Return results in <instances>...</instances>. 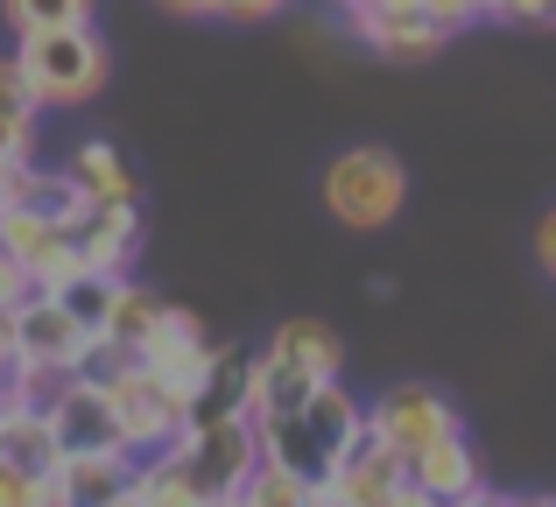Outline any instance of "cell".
Wrapping results in <instances>:
<instances>
[{
	"label": "cell",
	"mask_w": 556,
	"mask_h": 507,
	"mask_svg": "<svg viewBox=\"0 0 556 507\" xmlns=\"http://www.w3.org/2000/svg\"><path fill=\"white\" fill-rule=\"evenodd\" d=\"M14 64H22L28 92H36V106H85V99H99V85H106V42H99V28H56V36H22L14 42Z\"/></svg>",
	"instance_id": "6da1fadb"
},
{
	"label": "cell",
	"mask_w": 556,
	"mask_h": 507,
	"mask_svg": "<svg viewBox=\"0 0 556 507\" xmlns=\"http://www.w3.org/2000/svg\"><path fill=\"white\" fill-rule=\"evenodd\" d=\"M402 205H408L402 155L359 141V149H345V155H331V163H325V212L339 226H353V233H380Z\"/></svg>",
	"instance_id": "7a4b0ae2"
},
{
	"label": "cell",
	"mask_w": 556,
	"mask_h": 507,
	"mask_svg": "<svg viewBox=\"0 0 556 507\" xmlns=\"http://www.w3.org/2000/svg\"><path fill=\"white\" fill-rule=\"evenodd\" d=\"M106 388V402H113V416H121V438H127V458H163V452H177V444L190 438V402L177 395L169 381H155L141 359H127L113 381H99Z\"/></svg>",
	"instance_id": "3957f363"
},
{
	"label": "cell",
	"mask_w": 556,
	"mask_h": 507,
	"mask_svg": "<svg viewBox=\"0 0 556 507\" xmlns=\"http://www.w3.org/2000/svg\"><path fill=\"white\" fill-rule=\"evenodd\" d=\"M177 458H184L190 480L204 486V500L226 507L247 486V472L261 466V430H254V416H212V423H190Z\"/></svg>",
	"instance_id": "277c9868"
},
{
	"label": "cell",
	"mask_w": 556,
	"mask_h": 507,
	"mask_svg": "<svg viewBox=\"0 0 556 507\" xmlns=\"http://www.w3.org/2000/svg\"><path fill=\"white\" fill-rule=\"evenodd\" d=\"M451 430H465L458 409H451L437 388H422V381H402L380 402H367V438L380 444V452H394L402 466H416V458L430 452L437 438H451Z\"/></svg>",
	"instance_id": "5b68a950"
},
{
	"label": "cell",
	"mask_w": 556,
	"mask_h": 507,
	"mask_svg": "<svg viewBox=\"0 0 556 507\" xmlns=\"http://www.w3.org/2000/svg\"><path fill=\"white\" fill-rule=\"evenodd\" d=\"M0 254L28 275V289H36V296H56L71 275H85L71 226L50 219V212H36V205H8V212H0Z\"/></svg>",
	"instance_id": "8992f818"
},
{
	"label": "cell",
	"mask_w": 556,
	"mask_h": 507,
	"mask_svg": "<svg viewBox=\"0 0 556 507\" xmlns=\"http://www.w3.org/2000/svg\"><path fill=\"white\" fill-rule=\"evenodd\" d=\"M212 359H218V345L204 339V325L190 310H177L169 303V317L155 325V339L141 345V367L155 373V381H169L184 402H198V388H204V373H212Z\"/></svg>",
	"instance_id": "52a82bcc"
},
{
	"label": "cell",
	"mask_w": 556,
	"mask_h": 507,
	"mask_svg": "<svg viewBox=\"0 0 556 507\" xmlns=\"http://www.w3.org/2000/svg\"><path fill=\"white\" fill-rule=\"evenodd\" d=\"M50 430H56V444H64V458H127L121 416H113V402H106L99 381H71V395L50 409Z\"/></svg>",
	"instance_id": "ba28073f"
},
{
	"label": "cell",
	"mask_w": 556,
	"mask_h": 507,
	"mask_svg": "<svg viewBox=\"0 0 556 507\" xmlns=\"http://www.w3.org/2000/svg\"><path fill=\"white\" fill-rule=\"evenodd\" d=\"M85 345H92V331L56 296H28L22 310H14V359H22V367H71L78 373Z\"/></svg>",
	"instance_id": "9c48e42d"
},
{
	"label": "cell",
	"mask_w": 556,
	"mask_h": 507,
	"mask_svg": "<svg viewBox=\"0 0 556 507\" xmlns=\"http://www.w3.org/2000/svg\"><path fill=\"white\" fill-rule=\"evenodd\" d=\"M408 486V466L394 452H380V444L367 438L353 458H339V472H331L325 486H317L311 507H388L394 494Z\"/></svg>",
	"instance_id": "30bf717a"
},
{
	"label": "cell",
	"mask_w": 556,
	"mask_h": 507,
	"mask_svg": "<svg viewBox=\"0 0 556 507\" xmlns=\"http://www.w3.org/2000/svg\"><path fill=\"white\" fill-rule=\"evenodd\" d=\"M71 240H78V261L92 275L127 282V261L141 248V212L135 205H85L78 219H71Z\"/></svg>",
	"instance_id": "8fae6325"
},
{
	"label": "cell",
	"mask_w": 556,
	"mask_h": 507,
	"mask_svg": "<svg viewBox=\"0 0 556 507\" xmlns=\"http://www.w3.org/2000/svg\"><path fill=\"white\" fill-rule=\"evenodd\" d=\"M408 480H416L437 507H465V500L486 494V472H479V452H472V438H465V430L437 438L430 452H422L416 466H408Z\"/></svg>",
	"instance_id": "7c38bea8"
},
{
	"label": "cell",
	"mask_w": 556,
	"mask_h": 507,
	"mask_svg": "<svg viewBox=\"0 0 556 507\" xmlns=\"http://www.w3.org/2000/svg\"><path fill=\"white\" fill-rule=\"evenodd\" d=\"M303 430H311L317 458L339 472V458H353L359 444H367V402H359L345 381H331V388H317V395L303 402Z\"/></svg>",
	"instance_id": "4fadbf2b"
},
{
	"label": "cell",
	"mask_w": 556,
	"mask_h": 507,
	"mask_svg": "<svg viewBox=\"0 0 556 507\" xmlns=\"http://www.w3.org/2000/svg\"><path fill=\"white\" fill-rule=\"evenodd\" d=\"M261 353H268L275 367H289L296 381H311V388H331V381H339V367H345L339 331L317 325V317H289V325H275V339L261 345Z\"/></svg>",
	"instance_id": "5bb4252c"
},
{
	"label": "cell",
	"mask_w": 556,
	"mask_h": 507,
	"mask_svg": "<svg viewBox=\"0 0 556 507\" xmlns=\"http://www.w3.org/2000/svg\"><path fill=\"white\" fill-rule=\"evenodd\" d=\"M64 183L85 198V205H141V183L127 169V155L113 141H78L64 163Z\"/></svg>",
	"instance_id": "9a60e30c"
},
{
	"label": "cell",
	"mask_w": 556,
	"mask_h": 507,
	"mask_svg": "<svg viewBox=\"0 0 556 507\" xmlns=\"http://www.w3.org/2000/svg\"><path fill=\"white\" fill-rule=\"evenodd\" d=\"M367 50H380V56H394V64H422V56H437L451 42V28L437 22L430 8H394V14H374V22H359L353 28Z\"/></svg>",
	"instance_id": "2e32d148"
},
{
	"label": "cell",
	"mask_w": 556,
	"mask_h": 507,
	"mask_svg": "<svg viewBox=\"0 0 556 507\" xmlns=\"http://www.w3.org/2000/svg\"><path fill=\"white\" fill-rule=\"evenodd\" d=\"M50 486L64 507H113L135 486V458H64L50 472Z\"/></svg>",
	"instance_id": "e0dca14e"
},
{
	"label": "cell",
	"mask_w": 556,
	"mask_h": 507,
	"mask_svg": "<svg viewBox=\"0 0 556 507\" xmlns=\"http://www.w3.org/2000/svg\"><path fill=\"white\" fill-rule=\"evenodd\" d=\"M254 402V353L247 345H218L212 373H204L198 402H190V423H212V416H247Z\"/></svg>",
	"instance_id": "ac0fdd59"
},
{
	"label": "cell",
	"mask_w": 556,
	"mask_h": 507,
	"mask_svg": "<svg viewBox=\"0 0 556 507\" xmlns=\"http://www.w3.org/2000/svg\"><path fill=\"white\" fill-rule=\"evenodd\" d=\"M0 458H8L14 472L50 480V472L64 466V444H56V430H50L42 409H0Z\"/></svg>",
	"instance_id": "d6986e66"
},
{
	"label": "cell",
	"mask_w": 556,
	"mask_h": 507,
	"mask_svg": "<svg viewBox=\"0 0 556 507\" xmlns=\"http://www.w3.org/2000/svg\"><path fill=\"white\" fill-rule=\"evenodd\" d=\"M36 92H28L22 64L14 56H0V163H36Z\"/></svg>",
	"instance_id": "ffe728a7"
},
{
	"label": "cell",
	"mask_w": 556,
	"mask_h": 507,
	"mask_svg": "<svg viewBox=\"0 0 556 507\" xmlns=\"http://www.w3.org/2000/svg\"><path fill=\"white\" fill-rule=\"evenodd\" d=\"M169 317V303L155 296V289H141V282H121L113 289V310H106V325H99V339H113L121 353H135L141 359V345L155 339V325Z\"/></svg>",
	"instance_id": "44dd1931"
},
{
	"label": "cell",
	"mask_w": 556,
	"mask_h": 507,
	"mask_svg": "<svg viewBox=\"0 0 556 507\" xmlns=\"http://www.w3.org/2000/svg\"><path fill=\"white\" fill-rule=\"evenodd\" d=\"M135 500H141V507H212V500H204V486L184 472L177 452L141 458V466H135Z\"/></svg>",
	"instance_id": "7402d4cb"
},
{
	"label": "cell",
	"mask_w": 556,
	"mask_h": 507,
	"mask_svg": "<svg viewBox=\"0 0 556 507\" xmlns=\"http://www.w3.org/2000/svg\"><path fill=\"white\" fill-rule=\"evenodd\" d=\"M311 500H317L311 480H296V472L275 466V458H261V466L247 472V486H240L226 507H311Z\"/></svg>",
	"instance_id": "603a6c76"
},
{
	"label": "cell",
	"mask_w": 556,
	"mask_h": 507,
	"mask_svg": "<svg viewBox=\"0 0 556 507\" xmlns=\"http://www.w3.org/2000/svg\"><path fill=\"white\" fill-rule=\"evenodd\" d=\"M14 36H56V28H92V0H0Z\"/></svg>",
	"instance_id": "cb8c5ba5"
},
{
	"label": "cell",
	"mask_w": 556,
	"mask_h": 507,
	"mask_svg": "<svg viewBox=\"0 0 556 507\" xmlns=\"http://www.w3.org/2000/svg\"><path fill=\"white\" fill-rule=\"evenodd\" d=\"M113 289H121L113 275H92V268H85V275H71V282L56 289V303H64L85 331H99V325H106V310H113Z\"/></svg>",
	"instance_id": "d4e9b609"
},
{
	"label": "cell",
	"mask_w": 556,
	"mask_h": 507,
	"mask_svg": "<svg viewBox=\"0 0 556 507\" xmlns=\"http://www.w3.org/2000/svg\"><path fill=\"white\" fill-rule=\"evenodd\" d=\"M0 507H64V500H56L50 480H36V472H14L8 458H0Z\"/></svg>",
	"instance_id": "484cf974"
},
{
	"label": "cell",
	"mask_w": 556,
	"mask_h": 507,
	"mask_svg": "<svg viewBox=\"0 0 556 507\" xmlns=\"http://www.w3.org/2000/svg\"><path fill=\"white\" fill-rule=\"evenodd\" d=\"M493 22H515V28H556V0H501Z\"/></svg>",
	"instance_id": "4316f807"
},
{
	"label": "cell",
	"mask_w": 556,
	"mask_h": 507,
	"mask_svg": "<svg viewBox=\"0 0 556 507\" xmlns=\"http://www.w3.org/2000/svg\"><path fill=\"white\" fill-rule=\"evenodd\" d=\"M422 8H430L444 28H465V22H486V14L501 8V0H422Z\"/></svg>",
	"instance_id": "83f0119b"
},
{
	"label": "cell",
	"mask_w": 556,
	"mask_h": 507,
	"mask_svg": "<svg viewBox=\"0 0 556 507\" xmlns=\"http://www.w3.org/2000/svg\"><path fill=\"white\" fill-rule=\"evenodd\" d=\"M28 296H36V289H28V275L22 268H14V261L8 254H0V310H22V303Z\"/></svg>",
	"instance_id": "f1b7e54d"
},
{
	"label": "cell",
	"mask_w": 556,
	"mask_h": 507,
	"mask_svg": "<svg viewBox=\"0 0 556 507\" xmlns=\"http://www.w3.org/2000/svg\"><path fill=\"white\" fill-rule=\"evenodd\" d=\"M289 0H218V14H232V22H268V14H282Z\"/></svg>",
	"instance_id": "f546056e"
},
{
	"label": "cell",
	"mask_w": 556,
	"mask_h": 507,
	"mask_svg": "<svg viewBox=\"0 0 556 507\" xmlns=\"http://www.w3.org/2000/svg\"><path fill=\"white\" fill-rule=\"evenodd\" d=\"M535 261L549 268V282H556V205L543 212V226H535Z\"/></svg>",
	"instance_id": "4dcf8cb0"
},
{
	"label": "cell",
	"mask_w": 556,
	"mask_h": 507,
	"mask_svg": "<svg viewBox=\"0 0 556 507\" xmlns=\"http://www.w3.org/2000/svg\"><path fill=\"white\" fill-rule=\"evenodd\" d=\"M28 169H36V163H0V212L22 198V177H28Z\"/></svg>",
	"instance_id": "1f68e13d"
},
{
	"label": "cell",
	"mask_w": 556,
	"mask_h": 507,
	"mask_svg": "<svg viewBox=\"0 0 556 507\" xmlns=\"http://www.w3.org/2000/svg\"><path fill=\"white\" fill-rule=\"evenodd\" d=\"M155 8L184 14V22H198V14H218V0H155Z\"/></svg>",
	"instance_id": "d6a6232c"
},
{
	"label": "cell",
	"mask_w": 556,
	"mask_h": 507,
	"mask_svg": "<svg viewBox=\"0 0 556 507\" xmlns=\"http://www.w3.org/2000/svg\"><path fill=\"white\" fill-rule=\"evenodd\" d=\"M388 507H437V500H430V494H422V486H416V480H408V486H402V494H394Z\"/></svg>",
	"instance_id": "836d02e7"
},
{
	"label": "cell",
	"mask_w": 556,
	"mask_h": 507,
	"mask_svg": "<svg viewBox=\"0 0 556 507\" xmlns=\"http://www.w3.org/2000/svg\"><path fill=\"white\" fill-rule=\"evenodd\" d=\"M465 507H515V500H501V494H479V500H465Z\"/></svg>",
	"instance_id": "e575fe53"
},
{
	"label": "cell",
	"mask_w": 556,
	"mask_h": 507,
	"mask_svg": "<svg viewBox=\"0 0 556 507\" xmlns=\"http://www.w3.org/2000/svg\"><path fill=\"white\" fill-rule=\"evenodd\" d=\"M515 507H556V500L549 494H529V500H515Z\"/></svg>",
	"instance_id": "d590c367"
}]
</instances>
